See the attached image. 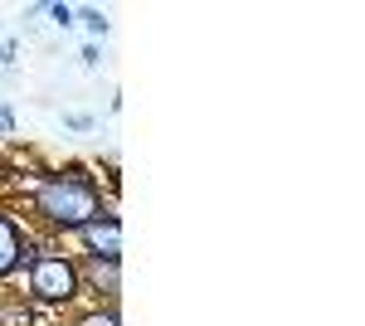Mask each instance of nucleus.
<instances>
[{
    "label": "nucleus",
    "mask_w": 365,
    "mask_h": 326,
    "mask_svg": "<svg viewBox=\"0 0 365 326\" xmlns=\"http://www.w3.org/2000/svg\"><path fill=\"white\" fill-rule=\"evenodd\" d=\"M34 205H39V215L58 224V229H83L93 219H103V195L98 185L88 180L83 170H68V175H54V180H44L39 195H34Z\"/></svg>",
    "instance_id": "1"
},
{
    "label": "nucleus",
    "mask_w": 365,
    "mask_h": 326,
    "mask_svg": "<svg viewBox=\"0 0 365 326\" xmlns=\"http://www.w3.org/2000/svg\"><path fill=\"white\" fill-rule=\"evenodd\" d=\"M29 292L39 302H73L78 297V268L68 258H34L29 268Z\"/></svg>",
    "instance_id": "2"
},
{
    "label": "nucleus",
    "mask_w": 365,
    "mask_h": 326,
    "mask_svg": "<svg viewBox=\"0 0 365 326\" xmlns=\"http://www.w3.org/2000/svg\"><path fill=\"white\" fill-rule=\"evenodd\" d=\"M83 239L93 248V258H122V229H117V219H93L83 224Z\"/></svg>",
    "instance_id": "3"
},
{
    "label": "nucleus",
    "mask_w": 365,
    "mask_h": 326,
    "mask_svg": "<svg viewBox=\"0 0 365 326\" xmlns=\"http://www.w3.org/2000/svg\"><path fill=\"white\" fill-rule=\"evenodd\" d=\"M25 258H29V253L20 248V229H15L10 219L0 215V277L15 268V263H25Z\"/></svg>",
    "instance_id": "4"
},
{
    "label": "nucleus",
    "mask_w": 365,
    "mask_h": 326,
    "mask_svg": "<svg viewBox=\"0 0 365 326\" xmlns=\"http://www.w3.org/2000/svg\"><path fill=\"white\" fill-rule=\"evenodd\" d=\"M88 277H93L98 292H117V263L113 258H93V263H88Z\"/></svg>",
    "instance_id": "5"
},
{
    "label": "nucleus",
    "mask_w": 365,
    "mask_h": 326,
    "mask_svg": "<svg viewBox=\"0 0 365 326\" xmlns=\"http://www.w3.org/2000/svg\"><path fill=\"white\" fill-rule=\"evenodd\" d=\"M83 25L93 29V34H108V29H113V25H108V15H103L98 5H88V10H83Z\"/></svg>",
    "instance_id": "6"
},
{
    "label": "nucleus",
    "mask_w": 365,
    "mask_h": 326,
    "mask_svg": "<svg viewBox=\"0 0 365 326\" xmlns=\"http://www.w3.org/2000/svg\"><path fill=\"white\" fill-rule=\"evenodd\" d=\"M78 326H117V317H113V312H88Z\"/></svg>",
    "instance_id": "7"
},
{
    "label": "nucleus",
    "mask_w": 365,
    "mask_h": 326,
    "mask_svg": "<svg viewBox=\"0 0 365 326\" xmlns=\"http://www.w3.org/2000/svg\"><path fill=\"white\" fill-rule=\"evenodd\" d=\"M49 15H54V20H58V25H63V29L73 25V10H68V5H49Z\"/></svg>",
    "instance_id": "8"
},
{
    "label": "nucleus",
    "mask_w": 365,
    "mask_h": 326,
    "mask_svg": "<svg viewBox=\"0 0 365 326\" xmlns=\"http://www.w3.org/2000/svg\"><path fill=\"white\" fill-rule=\"evenodd\" d=\"M0 132H15V112L10 108H0Z\"/></svg>",
    "instance_id": "9"
}]
</instances>
